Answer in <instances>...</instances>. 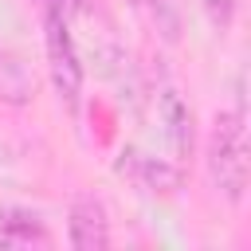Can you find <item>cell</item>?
Listing matches in <instances>:
<instances>
[{"label":"cell","mask_w":251,"mask_h":251,"mask_svg":"<svg viewBox=\"0 0 251 251\" xmlns=\"http://www.w3.org/2000/svg\"><path fill=\"white\" fill-rule=\"evenodd\" d=\"M200 8L208 16V24L220 27V31H227L231 20H235V0H200Z\"/></svg>","instance_id":"9"},{"label":"cell","mask_w":251,"mask_h":251,"mask_svg":"<svg viewBox=\"0 0 251 251\" xmlns=\"http://www.w3.org/2000/svg\"><path fill=\"white\" fill-rule=\"evenodd\" d=\"M67 243L75 251H102L110 247V216L106 204L94 196H75L67 212Z\"/></svg>","instance_id":"3"},{"label":"cell","mask_w":251,"mask_h":251,"mask_svg":"<svg viewBox=\"0 0 251 251\" xmlns=\"http://www.w3.org/2000/svg\"><path fill=\"white\" fill-rule=\"evenodd\" d=\"M43 47H47V71H51V82H55L59 98L67 102V110H78L82 63H78V51H75V39H71L63 0H43Z\"/></svg>","instance_id":"2"},{"label":"cell","mask_w":251,"mask_h":251,"mask_svg":"<svg viewBox=\"0 0 251 251\" xmlns=\"http://www.w3.org/2000/svg\"><path fill=\"white\" fill-rule=\"evenodd\" d=\"M51 235H47V224L27 212V208H16V204H4L0 208V247H12V251H31V247H47Z\"/></svg>","instance_id":"5"},{"label":"cell","mask_w":251,"mask_h":251,"mask_svg":"<svg viewBox=\"0 0 251 251\" xmlns=\"http://www.w3.org/2000/svg\"><path fill=\"white\" fill-rule=\"evenodd\" d=\"M145 4L153 8V20H157L161 35L176 39V31H180V0H145Z\"/></svg>","instance_id":"8"},{"label":"cell","mask_w":251,"mask_h":251,"mask_svg":"<svg viewBox=\"0 0 251 251\" xmlns=\"http://www.w3.org/2000/svg\"><path fill=\"white\" fill-rule=\"evenodd\" d=\"M204 165H208V180L212 188L227 200L239 204L247 192V176H251V149H247V118L243 110H220L212 118V133H208V149H204Z\"/></svg>","instance_id":"1"},{"label":"cell","mask_w":251,"mask_h":251,"mask_svg":"<svg viewBox=\"0 0 251 251\" xmlns=\"http://www.w3.org/2000/svg\"><path fill=\"white\" fill-rule=\"evenodd\" d=\"M118 173L122 176H133L141 188H149L153 196H173L176 188H180V180H184V173H180V165H173V161H165V157H145L141 149H133V145H126L122 153H118Z\"/></svg>","instance_id":"4"},{"label":"cell","mask_w":251,"mask_h":251,"mask_svg":"<svg viewBox=\"0 0 251 251\" xmlns=\"http://www.w3.org/2000/svg\"><path fill=\"white\" fill-rule=\"evenodd\" d=\"M161 122H165V137H169L176 161L192 157V145H196L192 110H188V102H184L176 90H165V94H161Z\"/></svg>","instance_id":"6"},{"label":"cell","mask_w":251,"mask_h":251,"mask_svg":"<svg viewBox=\"0 0 251 251\" xmlns=\"http://www.w3.org/2000/svg\"><path fill=\"white\" fill-rule=\"evenodd\" d=\"M35 98V75L20 55L0 47V102L4 106H27Z\"/></svg>","instance_id":"7"}]
</instances>
